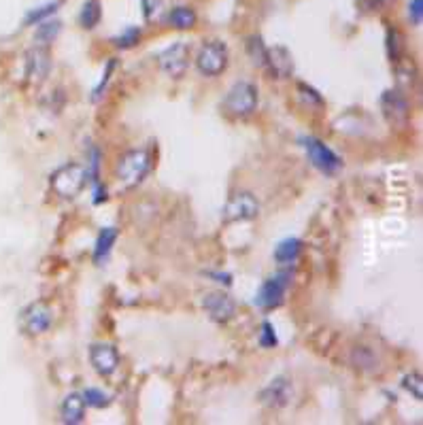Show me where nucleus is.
<instances>
[{
  "label": "nucleus",
  "mask_w": 423,
  "mask_h": 425,
  "mask_svg": "<svg viewBox=\"0 0 423 425\" xmlns=\"http://www.w3.org/2000/svg\"><path fill=\"white\" fill-rule=\"evenodd\" d=\"M83 400L92 408H105V406L111 404V396L105 393V391H100V389H94V387H90V389L83 391Z\"/></svg>",
  "instance_id": "bb28decb"
},
{
  "label": "nucleus",
  "mask_w": 423,
  "mask_h": 425,
  "mask_svg": "<svg viewBox=\"0 0 423 425\" xmlns=\"http://www.w3.org/2000/svg\"><path fill=\"white\" fill-rule=\"evenodd\" d=\"M302 143H304V151H307L311 164H313L319 173H323V175H336V173L340 170L342 160L323 143V140H319V138H315V136H309V138L302 140Z\"/></svg>",
  "instance_id": "423d86ee"
},
{
  "label": "nucleus",
  "mask_w": 423,
  "mask_h": 425,
  "mask_svg": "<svg viewBox=\"0 0 423 425\" xmlns=\"http://www.w3.org/2000/svg\"><path fill=\"white\" fill-rule=\"evenodd\" d=\"M381 109H383V115L387 117L389 123L394 126H402L406 123L408 119V100L404 98L402 92L398 90H387L383 96H381Z\"/></svg>",
  "instance_id": "f8f14e48"
},
{
  "label": "nucleus",
  "mask_w": 423,
  "mask_h": 425,
  "mask_svg": "<svg viewBox=\"0 0 423 425\" xmlns=\"http://www.w3.org/2000/svg\"><path fill=\"white\" fill-rule=\"evenodd\" d=\"M60 412H62V421L68 423V425L83 423V419H86V400H83V396H79V393L66 396L62 406H60Z\"/></svg>",
  "instance_id": "dca6fc26"
},
{
  "label": "nucleus",
  "mask_w": 423,
  "mask_h": 425,
  "mask_svg": "<svg viewBox=\"0 0 423 425\" xmlns=\"http://www.w3.org/2000/svg\"><path fill=\"white\" fill-rule=\"evenodd\" d=\"M290 281H292V274L290 272H278L270 278H266L262 283V288L255 296V304L260 309H276L283 304L286 300V294H288V288H290Z\"/></svg>",
  "instance_id": "39448f33"
},
{
  "label": "nucleus",
  "mask_w": 423,
  "mask_h": 425,
  "mask_svg": "<svg viewBox=\"0 0 423 425\" xmlns=\"http://www.w3.org/2000/svg\"><path fill=\"white\" fill-rule=\"evenodd\" d=\"M88 179H90V168L73 162V164H64L58 170H53L49 177V183H51V189L60 198L70 200V198H77L81 194Z\"/></svg>",
  "instance_id": "f03ea898"
},
{
  "label": "nucleus",
  "mask_w": 423,
  "mask_h": 425,
  "mask_svg": "<svg viewBox=\"0 0 423 425\" xmlns=\"http://www.w3.org/2000/svg\"><path fill=\"white\" fill-rule=\"evenodd\" d=\"M385 47H387V55L391 62H398L402 55V34L396 28H387V36H385Z\"/></svg>",
  "instance_id": "4be33fe9"
},
{
  "label": "nucleus",
  "mask_w": 423,
  "mask_h": 425,
  "mask_svg": "<svg viewBox=\"0 0 423 425\" xmlns=\"http://www.w3.org/2000/svg\"><path fill=\"white\" fill-rule=\"evenodd\" d=\"M152 168V158H149V151L145 149H132V151H126L117 166H115V177H117V183L121 189H132L136 187L140 181L147 177Z\"/></svg>",
  "instance_id": "f257e3e1"
},
{
  "label": "nucleus",
  "mask_w": 423,
  "mask_h": 425,
  "mask_svg": "<svg viewBox=\"0 0 423 425\" xmlns=\"http://www.w3.org/2000/svg\"><path fill=\"white\" fill-rule=\"evenodd\" d=\"M255 107H257V90L249 81H241V83L232 86V90L228 92V96L224 100L226 113H230L234 117H247L255 111Z\"/></svg>",
  "instance_id": "20e7f679"
},
{
  "label": "nucleus",
  "mask_w": 423,
  "mask_h": 425,
  "mask_svg": "<svg viewBox=\"0 0 423 425\" xmlns=\"http://www.w3.org/2000/svg\"><path fill=\"white\" fill-rule=\"evenodd\" d=\"M300 251H302V243H300L298 238H286V241H281V243L276 245V249H274V259L281 262V264H292V262L298 259Z\"/></svg>",
  "instance_id": "a211bd4d"
},
{
  "label": "nucleus",
  "mask_w": 423,
  "mask_h": 425,
  "mask_svg": "<svg viewBox=\"0 0 423 425\" xmlns=\"http://www.w3.org/2000/svg\"><path fill=\"white\" fill-rule=\"evenodd\" d=\"M90 362L100 377H111L119 368V353L113 344H94L90 349Z\"/></svg>",
  "instance_id": "9b49d317"
},
{
  "label": "nucleus",
  "mask_w": 423,
  "mask_h": 425,
  "mask_svg": "<svg viewBox=\"0 0 423 425\" xmlns=\"http://www.w3.org/2000/svg\"><path fill=\"white\" fill-rule=\"evenodd\" d=\"M51 68V55L47 47H34L28 51V77L34 83H43L49 75Z\"/></svg>",
  "instance_id": "4468645a"
},
{
  "label": "nucleus",
  "mask_w": 423,
  "mask_h": 425,
  "mask_svg": "<svg viewBox=\"0 0 423 425\" xmlns=\"http://www.w3.org/2000/svg\"><path fill=\"white\" fill-rule=\"evenodd\" d=\"M196 68L204 77H217L228 68V47L222 41H208L200 47Z\"/></svg>",
  "instance_id": "7ed1b4c3"
},
{
  "label": "nucleus",
  "mask_w": 423,
  "mask_h": 425,
  "mask_svg": "<svg viewBox=\"0 0 423 425\" xmlns=\"http://www.w3.org/2000/svg\"><path fill=\"white\" fill-rule=\"evenodd\" d=\"M298 92L302 94V98H304L307 102L311 100V102H315L317 107H321V104H323V98H321V96H319V94H317V92L313 90V88H309V86L300 83V86H298Z\"/></svg>",
  "instance_id": "2f4dec72"
},
{
  "label": "nucleus",
  "mask_w": 423,
  "mask_h": 425,
  "mask_svg": "<svg viewBox=\"0 0 423 425\" xmlns=\"http://www.w3.org/2000/svg\"><path fill=\"white\" fill-rule=\"evenodd\" d=\"M160 68L173 79H181L185 75V70L189 66V45L179 41L173 43L170 47H166L160 55H158Z\"/></svg>",
  "instance_id": "6e6552de"
},
{
  "label": "nucleus",
  "mask_w": 423,
  "mask_h": 425,
  "mask_svg": "<svg viewBox=\"0 0 423 425\" xmlns=\"http://www.w3.org/2000/svg\"><path fill=\"white\" fill-rule=\"evenodd\" d=\"M53 323V309L47 302H34L22 313V328L30 336L45 334Z\"/></svg>",
  "instance_id": "1a4fd4ad"
},
{
  "label": "nucleus",
  "mask_w": 423,
  "mask_h": 425,
  "mask_svg": "<svg viewBox=\"0 0 423 425\" xmlns=\"http://www.w3.org/2000/svg\"><path fill=\"white\" fill-rule=\"evenodd\" d=\"M408 20L412 26H421L423 20V0H410L408 3Z\"/></svg>",
  "instance_id": "c756f323"
},
{
  "label": "nucleus",
  "mask_w": 423,
  "mask_h": 425,
  "mask_svg": "<svg viewBox=\"0 0 423 425\" xmlns=\"http://www.w3.org/2000/svg\"><path fill=\"white\" fill-rule=\"evenodd\" d=\"M168 24L179 28V30H187V28H194L196 24V13L192 7H177L170 11L168 15Z\"/></svg>",
  "instance_id": "aec40b11"
},
{
  "label": "nucleus",
  "mask_w": 423,
  "mask_h": 425,
  "mask_svg": "<svg viewBox=\"0 0 423 425\" xmlns=\"http://www.w3.org/2000/svg\"><path fill=\"white\" fill-rule=\"evenodd\" d=\"M402 387H404L415 400H423V379H421L419 372H410V375H406L404 381H402Z\"/></svg>",
  "instance_id": "a878e982"
},
{
  "label": "nucleus",
  "mask_w": 423,
  "mask_h": 425,
  "mask_svg": "<svg viewBox=\"0 0 423 425\" xmlns=\"http://www.w3.org/2000/svg\"><path fill=\"white\" fill-rule=\"evenodd\" d=\"M202 306L208 313V317L213 321H217V323H228L236 313L234 300L224 292H208L202 298Z\"/></svg>",
  "instance_id": "9d476101"
},
{
  "label": "nucleus",
  "mask_w": 423,
  "mask_h": 425,
  "mask_svg": "<svg viewBox=\"0 0 423 425\" xmlns=\"http://www.w3.org/2000/svg\"><path fill=\"white\" fill-rule=\"evenodd\" d=\"M260 400L268 408H283L292 400V383L286 377L270 381V385L260 393Z\"/></svg>",
  "instance_id": "ddd939ff"
},
{
  "label": "nucleus",
  "mask_w": 423,
  "mask_h": 425,
  "mask_svg": "<svg viewBox=\"0 0 423 425\" xmlns=\"http://www.w3.org/2000/svg\"><path fill=\"white\" fill-rule=\"evenodd\" d=\"M260 215V202L255 200L253 194L249 191H239L234 194L228 204L224 206V222L234 224V222H251Z\"/></svg>",
  "instance_id": "0eeeda50"
},
{
  "label": "nucleus",
  "mask_w": 423,
  "mask_h": 425,
  "mask_svg": "<svg viewBox=\"0 0 423 425\" xmlns=\"http://www.w3.org/2000/svg\"><path fill=\"white\" fill-rule=\"evenodd\" d=\"M396 73H398V83L400 88L404 90H410L412 83H415V68H412V62L406 60V62H396Z\"/></svg>",
  "instance_id": "5701e85b"
},
{
  "label": "nucleus",
  "mask_w": 423,
  "mask_h": 425,
  "mask_svg": "<svg viewBox=\"0 0 423 425\" xmlns=\"http://www.w3.org/2000/svg\"><path fill=\"white\" fill-rule=\"evenodd\" d=\"M60 30H62V22H58V20H53V22H51V20H45V22L39 24L34 39H36L41 45H49V43H53V41L58 39Z\"/></svg>",
  "instance_id": "412c9836"
},
{
  "label": "nucleus",
  "mask_w": 423,
  "mask_h": 425,
  "mask_svg": "<svg viewBox=\"0 0 423 425\" xmlns=\"http://www.w3.org/2000/svg\"><path fill=\"white\" fill-rule=\"evenodd\" d=\"M100 18H102V7L98 0H88L83 5L81 13H79V24L86 28V30H92L100 24Z\"/></svg>",
  "instance_id": "6ab92c4d"
},
{
  "label": "nucleus",
  "mask_w": 423,
  "mask_h": 425,
  "mask_svg": "<svg viewBox=\"0 0 423 425\" xmlns=\"http://www.w3.org/2000/svg\"><path fill=\"white\" fill-rule=\"evenodd\" d=\"M276 334H274V328H272V323H268V321H264V325H262V332H260V344L262 346H266V349H270V346H276Z\"/></svg>",
  "instance_id": "c85d7f7f"
},
{
  "label": "nucleus",
  "mask_w": 423,
  "mask_h": 425,
  "mask_svg": "<svg viewBox=\"0 0 423 425\" xmlns=\"http://www.w3.org/2000/svg\"><path fill=\"white\" fill-rule=\"evenodd\" d=\"M138 41H140V30L134 28V26L126 28L117 39H113V43H115L117 47H121V49H130V47H134Z\"/></svg>",
  "instance_id": "cd10ccee"
},
{
  "label": "nucleus",
  "mask_w": 423,
  "mask_h": 425,
  "mask_svg": "<svg viewBox=\"0 0 423 425\" xmlns=\"http://www.w3.org/2000/svg\"><path fill=\"white\" fill-rule=\"evenodd\" d=\"M247 49H249V58L255 66H266V53L268 49L264 47L262 39L260 36H251L249 43H247Z\"/></svg>",
  "instance_id": "b1692460"
},
{
  "label": "nucleus",
  "mask_w": 423,
  "mask_h": 425,
  "mask_svg": "<svg viewBox=\"0 0 423 425\" xmlns=\"http://www.w3.org/2000/svg\"><path fill=\"white\" fill-rule=\"evenodd\" d=\"M113 68H115V60H109V64H107V70H105V75H102V81L98 83V88L94 90V96H92V100L94 102H98L100 98H102V90L107 88V83H109V77H111V73H113Z\"/></svg>",
  "instance_id": "7c9ffc66"
},
{
  "label": "nucleus",
  "mask_w": 423,
  "mask_h": 425,
  "mask_svg": "<svg viewBox=\"0 0 423 425\" xmlns=\"http://www.w3.org/2000/svg\"><path fill=\"white\" fill-rule=\"evenodd\" d=\"M58 11V3H47L39 9H32L28 15H26V26H34V24H41L45 22L49 15H53Z\"/></svg>",
  "instance_id": "393cba45"
},
{
  "label": "nucleus",
  "mask_w": 423,
  "mask_h": 425,
  "mask_svg": "<svg viewBox=\"0 0 423 425\" xmlns=\"http://www.w3.org/2000/svg\"><path fill=\"white\" fill-rule=\"evenodd\" d=\"M115 241H117V230H115V228H105V230H100V234H98V238H96V245H94V262H96V264H102V262L109 257V253H111Z\"/></svg>",
  "instance_id": "f3484780"
},
{
  "label": "nucleus",
  "mask_w": 423,
  "mask_h": 425,
  "mask_svg": "<svg viewBox=\"0 0 423 425\" xmlns=\"http://www.w3.org/2000/svg\"><path fill=\"white\" fill-rule=\"evenodd\" d=\"M266 66H270V73L276 79H286L294 73V60L286 47H274L266 53Z\"/></svg>",
  "instance_id": "2eb2a0df"
}]
</instances>
